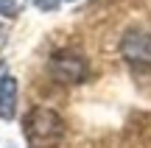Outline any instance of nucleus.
Here are the masks:
<instances>
[{"mask_svg": "<svg viewBox=\"0 0 151 148\" xmlns=\"http://www.w3.org/2000/svg\"><path fill=\"white\" fill-rule=\"evenodd\" d=\"M22 11V0H0V14L3 17H17Z\"/></svg>", "mask_w": 151, "mask_h": 148, "instance_id": "5", "label": "nucleus"}, {"mask_svg": "<svg viewBox=\"0 0 151 148\" xmlns=\"http://www.w3.org/2000/svg\"><path fill=\"white\" fill-rule=\"evenodd\" d=\"M48 73L53 76V81L67 84V87H70V84H84L87 78H90V61H87V56L78 53V50L62 48V50H56V53L50 56Z\"/></svg>", "mask_w": 151, "mask_h": 148, "instance_id": "2", "label": "nucleus"}, {"mask_svg": "<svg viewBox=\"0 0 151 148\" xmlns=\"http://www.w3.org/2000/svg\"><path fill=\"white\" fill-rule=\"evenodd\" d=\"M34 3H37V9H42V11H53V9H59L62 0H34Z\"/></svg>", "mask_w": 151, "mask_h": 148, "instance_id": "6", "label": "nucleus"}, {"mask_svg": "<svg viewBox=\"0 0 151 148\" xmlns=\"http://www.w3.org/2000/svg\"><path fill=\"white\" fill-rule=\"evenodd\" d=\"M120 56L137 73H151V31L146 28H129L120 36Z\"/></svg>", "mask_w": 151, "mask_h": 148, "instance_id": "3", "label": "nucleus"}, {"mask_svg": "<svg viewBox=\"0 0 151 148\" xmlns=\"http://www.w3.org/2000/svg\"><path fill=\"white\" fill-rule=\"evenodd\" d=\"M17 112V78L3 73L0 76V120H11Z\"/></svg>", "mask_w": 151, "mask_h": 148, "instance_id": "4", "label": "nucleus"}, {"mask_svg": "<svg viewBox=\"0 0 151 148\" xmlns=\"http://www.w3.org/2000/svg\"><path fill=\"white\" fill-rule=\"evenodd\" d=\"M22 134L31 148H56L65 140V120L56 109L34 106L22 117Z\"/></svg>", "mask_w": 151, "mask_h": 148, "instance_id": "1", "label": "nucleus"}]
</instances>
